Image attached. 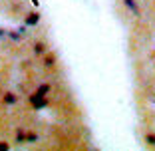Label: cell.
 <instances>
[{"label": "cell", "mask_w": 155, "mask_h": 151, "mask_svg": "<svg viewBox=\"0 0 155 151\" xmlns=\"http://www.w3.org/2000/svg\"><path fill=\"white\" fill-rule=\"evenodd\" d=\"M30 103H32V107L36 111H40V110H46L48 105H50V100H48V96H44V94H40L38 90H34L32 94H30Z\"/></svg>", "instance_id": "6da1fadb"}, {"label": "cell", "mask_w": 155, "mask_h": 151, "mask_svg": "<svg viewBox=\"0 0 155 151\" xmlns=\"http://www.w3.org/2000/svg\"><path fill=\"white\" fill-rule=\"evenodd\" d=\"M26 24H24L22 28H14V30H8V40H12V42H22L24 38H26Z\"/></svg>", "instance_id": "7a4b0ae2"}, {"label": "cell", "mask_w": 155, "mask_h": 151, "mask_svg": "<svg viewBox=\"0 0 155 151\" xmlns=\"http://www.w3.org/2000/svg\"><path fill=\"white\" fill-rule=\"evenodd\" d=\"M42 64H44L46 70L56 68V64H58V54H56V52H46V54L42 56Z\"/></svg>", "instance_id": "3957f363"}, {"label": "cell", "mask_w": 155, "mask_h": 151, "mask_svg": "<svg viewBox=\"0 0 155 151\" xmlns=\"http://www.w3.org/2000/svg\"><path fill=\"white\" fill-rule=\"evenodd\" d=\"M40 20H42V16L36 10H32V12H28L26 16H24V24H26L28 28H36L38 24H40Z\"/></svg>", "instance_id": "277c9868"}, {"label": "cell", "mask_w": 155, "mask_h": 151, "mask_svg": "<svg viewBox=\"0 0 155 151\" xmlns=\"http://www.w3.org/2000/svg\"><path fill=\"white\" fill-rule=\"evenodd\" d=\"M18 94H14V92H4L2 94V103L4 105H16L18 103Z\"/></svg>", "instance_id": "5b68a950"}, {"label": "cell", "mask_w": 155, "mask_h": 151, "mask_svg": "<svg viewBox=\"0 0 155 151\" xmlns=\"http://www.w3.org/2000/svg\"><path fill=\"white\" fill-rule=\"evenodd\" d=\"M26 135H28V129L20 125V127L16 129V133H14V141L18 143V145H26Z\"/></svg>", "instance_id": "8992f818"}, {"label": "cell", "mask_w": 155, "mask_h": 151, "mask_svg": "<svg viewBox=\"0 0 155 151\" xmlns=\"http://www.w3.org/2000/svg\"><path fill=\"white\" fill-rule=\"evenodd\" d=\"M46 52H48V44H46V42H42V40L34 42V46H32V54L34 56H44Z\"/></svg>", "instance_id": "52a82bcc"}, {"label": "cell", "mask_w": 155, "mask_h": 151, "mask_svg": "<svg viewBox=\"0 0 155 151\" xmlns=\"http://www.w3.org/2000/svg\"><path fill=\"white\" fill-rule=\"evenodd\" d=\"M38 141V133L36 131H30L28 129V135H26V145H34Z\"/></svg>", "instance_id": "ba28073f"}, {"label": "cell", "mask_w": 155, "mask_h": 151, "mask_svg": "<svg viewBox=\"0 0 155 151\" xmlns=\"http://www.w3.org/2000/svg\"><path fill=\"white\" fill-rule=\"evenodd\" d=\"M40 94H44V96H50V92H52V86L50 84H38V87H36Z\"/></svg>", "instance_id": "9c48e42d"}, {"label": "cell", "mask_w": 155, "mask_h": 151, "mask_svg": "<svg viewBox=\"0 0 155 151\" xmlns=\"http://www.w3.org/2000/svg\"><path fill=\"white\" fill-rule=\"evenodd\" d=\"M0 151H10V143L8 141H0Z\"/></svg>", "instance_id": "30bf717a"}, {"label": "cell", "mask_w": 155, "mask_h": 151, "mask_svg": "<svg viewBox=\"0 0 155 151\" xmlns=\"http://www.w3.org/2000/svg\"><path fill=\"white\" fill-rule=\"evenodd\" d=\"M8 38V30L6 28H0V40H6Z\"/></svg>", "instance_id": "8fae6325"}]
</instances>
